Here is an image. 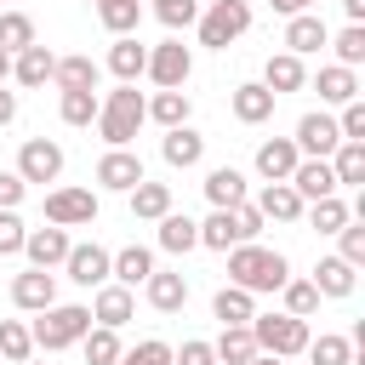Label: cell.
<instances>
[{
	"label": "cell",
	"instance_id": "4fadbf2b",
	"mask_svg": "<svg viewBox=\"0 0 365 365\" xmlns=\"http://www.w3.org/2000/svg\"><path fill=\"white\" fill-rule=\"evenodd\" d=\"M274 103H279V97H274L262 80H245V86H234V91H228V108H234V120H240V125H262V120L274 114Z\"/></svg>",
	"mask_w": 365,
	"mask_h": 365
},
{
	"label": "cell",
	"instance_id": "836d02e7",
	"mask_svg": "<svg viewBox=\"0 0 365 365\" xmlns=\"http://www.w3.org/2000/svg\"><path fill=\"white\" fill-rule=\"evenodd\" d=\"M97 23L120 40V34H131V29L143 23V0H103V6H97Z\"/></svg>",
	"mask_w": 365,
	"mask_h": 365
},
{
	"label": "cell",
	"instance_id": "ffe728a7",
	"mask_svg": "<svg viewBox=\"0 0 365 365\" xmlns=\"http://www.w3.org/2000/svg\"><path fill=\"white\" fill-rule=\"evenodd\" d=\"M297 143L291 137H268V143H257V171L268 177V182H291V171H297Z\"/></svg>",
	"mask_w": 365,
	"mask_h": 365
},
{
	"label": "cell",
	"instance_id": "2e32d148",
	"mask_svg": "<svg viewBox=\"0 0 365 365\" xmlns=\"http://www.w3.org/2000/svg\"><path fill=\"white\" fill-rule=\"evenodd\" d=\"M137 314V297L125 291V285H97V297H91V325H108V331H120L125 319Z\"/></svg>",
	"mask_w": 365,
	"mask_h": 365
},
{
	"label": "cell",
	"instance_id": "7402d4cb",
	"mask_svg": "<svg viewBox=\"0 0 365 365\" xmlns=\"http://www.w3.org/2000/svg\"><path fill=\"white\" fill-rule=\"evenodd\" d=\"M205 200H211V211H234V205H245V171H234V165L205 171Z\"/></svg>",
	"mask_w": 365,
	"mask_h": 365
},
{
	"label": "cell",
	"instance_id": "e575fe53",
	"mask_svg": "<svg viewBox=\"0 0 365 365\" xmlns=\"http://www.w3.org/2000/svg\"><path fill=\"white\" fill-rule=\"evenodd\" d=\"M319 97H325V103H336V108H342V103H354V97H359V80H354V68H342V63H325V68H319Z\"/></svg>",
	"mask_w": 365,
	"mask_h": 365
},
{
	"label": "cell",
	"instance_id": "8d00e7d4",
	"mask_svg": "<svg viewBox=\"0 0 365 365\" xmlns=\"http://www.w3.org/2000/svg\"><path fill=\"white\" fill-rule=\"evenodd\" d=\"M80 348H86V365H120V331H108V325H91L86 336H80Z\"/></svg>",
	"mask_w": 365,
	"mask_h": 365
},
{
	"label": "cell",
	"instance_id": "f907efd6",
	"mask_svg": "<svg viewBox=\"0 0 365 365\" xmlns=\"http://www.w3.org/2000/svg\"><path fill=\"white\" fill-rule=\"evenodd\" d=\"M336 131H342V143H365V103H359V97H354V103H342Z\"/></svg>",
	"mask_w": 365,
	"mask_h": 365
},
{
	"label": "cell",
	"instance_id": "ba28073f",
	"mask_svg": "<svg viewBox=\"0 0 365 365\" xmlns=\"http://www.w3.org/2000/svg\"><path fill=\"white\" fill-rule=\"evenodd\" d=\"M17 177H23V182H57V177H63V148H57L51 137H29V143L17 148Z\"/></svg>",
	"mask_w": 365,
	"mask_h": 365
},
{
	"label": "cell",
	"instance_id": "9f6ffc18",
	"mask_svg": "<svg viewBox=\"0 0 365 365\" xmlns=\"http://www.w3.org/2000/svg\"><path fill=\"white\" fill-rule=\"evenodd\" d=\"M268 6H274V11H279V17H297V11H308V6H314V0H268Z\"/></svg>",
	"mask_w": 365,
	"mask_h": 365
},
{
	"label": "cell",
	"instance_id": "7bdbcfd3",
	"mask_svg": "<svg viewBox=\"0 0 365 365\" xmlns=\"http://www.w3.org/2000/svg\"><path fill=\"white\" fill-rule=\"evenodd\" d=\"M302 354H308L314 365H354V342H348V336H331V331H325L319 342H308Z\"/></svg>",
	"mask_w": 365,
	"mask_h": 365
},
{
	"label": "cell",
	"instance_id": "c3c4849f",
	"mask_svg": "<svg viewBox=\"0 0 365 365\" xmlns=\"http://www.w3.org/2000/svg\"><path fill=\"white\" fill-rule=\"evenodd\" d=\"M120 365H171V342H160V336H148V342H137V348H125V354H120Z\"/></svg>",
	"mask_w": 365,
	"mask_h": 365
},
{
	"label": "cell",
	"instance_id": "52a82bcc",
	"mask_svg": "<svg viewBox=\"0 0 365 365\" xmlns=\"http://www.w3.org/2000/svg\"><path fill=\"white\" fill-rule=\"evenodd\" d=\"M46 222L51 228H86V222H97V194L91 188H51L46 194Z\"/></svg>",
	"mask_w": 365,
	"mask_h": 365
},
{
	"label": "cell",
	"instance_id": "6da1fadb",
	"mask_svg": "<svg viewBox=\"0 0 365 365\" xmlns=\"http://www.w3.org/2000/svg\"><path fill=\"white\" fill-rule=\"evenodd\" d=\"M291 279V262L279 257V251H268V245H234L228 251V285H240V291H279Z\"/></svg>",
	"mask_w": 365,
	"mask_h": 365
},
{
	"label": "cell",
	"instance_id": "6125c7cd",
	"mask_svg": "<svg viewBox=\"0 0 365 365\" xmlns=\"http://www.w3.org/2000/svg\"><path fill=\"white\" fill-rule=\"evenodd\" d=\"M245 6H251V0H245Z\"/></svg>",
	"mask_w": 365,
	"mask_h": 365
},
{
	"label": "cell",
	"instance_id": "8992f818",
	"mask_svg": "<svg viewBox=\"0 0 365 365\" xmlns=\"http://www.w3.org/2000/svg\"><path fill=\"white\" fill-rule=\"evenodd\" d=\"M160 91H182L188 86V74H194V51L182 46V40H160V46H148V68H143Z\"/></svg>",
	"mask_w": 365,
	"mask_h": 365
},
{
	"label": "cell",
	"instance_id": "f35d334b",
	"mask_svg": "<svg viewBox=\"0 0 365 365\" xmlns=\"http://www.w3.org/2000/svg\"><path fill=\"white\" fill-rule=\"evenodd\" d=\"M200 245H205V251H234V245H240L234 211H211V217L200 222Z\"/></svg>",
	"mask_w": 365,
	"mask_h": 365
},
{
	"label": "cell",
	"instance_id": "be15d7a7",
	"mask_svg": "<svg viewBox=\"0 0 365 365\" xmlns=\"http://www.w3.org/2000/svg\"><path fill=\"white\" fill-rule=\"evenodd\" d=\"M97 6H103V0H97Z\"/></svg>",
	"mask_w": 365,
	"mask_h": 365
},
{
	"label": "cell",
	"instance_id": "83f0119b",
	"mask_svg": "<svg viewBox=\"0 0 365 365\" xmlns=\"http://www.w3.org/2000/svg\"><path fill=\"white\" fill-rule=\"evenodd\" d=\"M194 245H200V222L182 217V211H165V217H160V251L182 257V251H194Z\"/></svg>",
	"mask_w": 365,
	"mask_h": 365
},
{
	"label": "cell",
	"instance_id": "94428289",
	"mask_svg": "<svg viewBox=\"0 0 365 365\" xmlns=\"http://www.w3.org/2000/svg\"><path fill=\"white\" fill-rule=\"evenodd\" d=\"M23 365H40V359H23Z\"/></svg>",
	"mask_w": 365,
	"mask_h": 365
},
{
	"label": "cell",
	"instance_id": "816d5d0a",
	"mask_svg": "<svg viewBox=\"0 0 365 365\" xmlns=\"http://www.w3.org/2000/svg\"><path fill=\"white\" fill-rule=\"evenodd\" d=\"M234 228H240V245H257V234H262V211L245 200V205H234Z\"/></svg>",
	"mask_w": 365,
	"mask_h": 365
},
{
	"label": "cell",
	"instance_id": "4dcf8cb0",
	"mask_svg": "<svg viewBox=\"0 0 365 365\" xmlns=\"http://www.w3.org/2000/svg\"><path fill=\"white\" fill-rule=\"evenodd\" d=\"M188 114H194L188 91H154V97H148V120H154V125H165V131L188 125Z\"/></svg>",
	"mask_w": 365,
	"mask_h": 365
},
{
	"label": "cell",
	"instance_id": "11a10c76",
	"mask_svg": "<svg viewBox=\"0 0 365 365\" xmlns=\"http://www.w3.org/2000/svg\"><path fill=\"white\" fill-rule=\"evenodd\" d=\"M11 120H17V91L0 86V125H11Z\"/></svg>",
	"mask_w": 365,
	"mask_h": 365
},
{
	"label": "cell",
	"instance_id": "5bb4252c",
	"mask_svg": "<svg viewBox=\"0 0 365 365\" xmlns=\"http://www.w3.org/2000/svg\"><path fill=\"white\" fill-rule=\"evenodd\" d=\"M291 188H297V200H302V205L331 200V194H336V171H331V160H297Z\"/></svg>",
	"mask_w": 365,
	"mask_h": 365
},
{
	"label": "cell",
	"instance_id": "7a4b0ae2",
	"mask_svg": "<svg viewBox=\"0 0 365 365\" xmlns=\"http://www.w3.org/2000/svg\"><path fill=\"white\" fill-rule=\"evenodd\" d=\"M143 120H148V97H143L137 86H114V91L103 97V108H97V137H103L108 148H125Z\"/></svg>",
	"mask_w": 365,
	"mask_h": 365
},
{
	"label": "cell",
	"instance_id": "f1b7e54d",
	"mask_svg": "<svg viewBox=\"0 0 365 365\" xmlns=\"http://www.w3.org/2000/svg\"><path fill=\"white\" fill-rule=\"evenodd\" d=\"M354 274L359 268H348L342 257H319L314 262V291L319 297H354Z\"/></svg>",
	"mask_w": 365,
	"mask_h": 365
},
{
	"label": "cell",
	"instance_id": "ab89813d",
	"mask_svg": "<svg viewBox=\"0 0 365 365\" xmlns=\"http://www.w3.org/2000/svg\"><path fill=\"white\" fill-rule=\"evenodd\" d=\"M0 359H6V365L34 359V336H29V325H23V319H0Z\"/></svg>",
	"mask_w": 365,
	"mask_h": 365
},
{
	"label": "cell",
	"instance_id": "db71d44e",
	"mask_svg": "<svg viewBox=\"0 0 365 365\" xmlns=\"http://www.w3.org/2000/svg\"><path fill=\"white\" fill-rule=\"evenodd\" d=\"M23 194H29V182H23L17 171H0V211H17Z\"/></svg>",
	"mask_w": 365,
	"mask_h": 365
},
{
	"label": "cell",
	"instance_id": "7dc6e473",
	"mask_svg": "<svg viewBox=\"0 0 365 365\" xmlns=\"http://www.w3.org/2000/svg\"><path fill=\"white\" fill-rule=\"evenodd\" d=\"M154 17L165 29H188V23H200V0H154Z\"/></svg>",
	"mask_w": 365,
	"mask_h": 365
},
{
	"label": "cell",
	"instance_id": "b9f144b4",
	"mask_svg": "<svg viewBox=\"0 0 365 365\" xmlns=\"http://www.w3.org/2000/svg\"><path fill=\"white\" fill-rule=\"evenodd\" d=\"M302 217H308V228H319V234H336V228L348 222V205H342V194H331V200H314V205H302Z\"/></svg>",
	"mask_w": 365,
	"mask_h": 365
},
{
	"label": "cell",
	"instance_id": "bcb514c9",
	"mask_svg": "<svg viewBox=\"0 0 365 365\" xmlns=\"http://www.w3.org/2000/svg\"><path fill=\"white\" fill-rule=\"evenodd\" d=\"M336 240H342V251H336V257H342L348 268H365V222H354V217H348V222L336 228Z\"/></svg>",
	"mask_w": 365,
	"mask_h": 365
},
{
	"label": "cell",
	"instance_id": "d590c367",
	"mask_svg": "<svg viewBox=\"0 0 365 365\" xmlns=\"http://www.w3.org/2000/svg\"><path fill=\"white\" fill-rule=\"evenodd\" d=\"M331 171H336V188H359L365 182V143H336Z\"/></svg>",
	"mask_w": 365,
	"mask_h": 365
},
{
	"label": "cell",
	"instance_id": "6f0895ef",
	"mask_svg": "<svg viewBox=\"0 0 365 365\" xmlns=\"http://www.w3.org/2000/svg\"><path fill=\"white\" fill-rule=\"evenodd\" d=\"M342 11H348V23H365V0H342Z\"/></svg>",
	"mask_w": 365,
	"mask_h": 365
},
{
	"label": "cell",
	"instance_id": "7c38bea8",
	"mask_svg": "<svg viewBox=\"0 0 365 365\" xmlns=\"http://www.w3.org/2000/svg\"><path fill=\"white\" fill-rule=\"evenodd\" d=\"M11 302H17L23 314H46V308L57 302V274H46V268L17 274V279H11Z\"/></svg>",
	"mask_w": 365,
	"mask_h": 365
},
{
	"label": "cell",
	"instance_id": "f6af8a7d",
	"mask_svg": "<svg viewBox=\"0 0 365 365\" xmlns=\"http://www.w3.org/2000/svg\"><path fill=\"white\" fill-rule=\"evenodd\" d=\"M331 46H336V63H342V68H359V63H365V23H348Z\"/></svg>",
	"mask_w": 365,
	"mask_h": 365
},
{
	"label": "cell",
	"instance_id": "8fae6325",
	"mask_svg": "<svg viewBox=\"0 0 365 365\" xmlns=\"http://www.w3.org/2000/svg\"><path fill=\"white\" fill-rule=\"evenodd\" d=\"M68 245H74V240H68V228H51V222H46V228H29L23 257H29V268H46V274H51V268H63Z\"/></svg>",
	"mask_w": 365,
	"mask_h": 365
},
{
	"label": "cell",
	"instance_id": "91938a15",
	"mask_svg": "<svg viewBox=\"0 0 365 365\" xmlns=\"http://www.w3.org/2000/svg\"><path fill=\"white\" fill-rule=\"evenodd\" d=\"M251 365H279V359H274V354H257V359H251Z\"/></svg>",
	"mask_w": 365,
	"mask_h": 365
},
{
	"label": "cell",
	"instance_id": "60d3db41",
	"mask_svg": "<svg viewBox=\"0 0 365 365\" xmlns=\"http://www.w3.org/2000/svg\"><path fill=\"white\" fill-rule=\"evenodd\" d=\"M29 46H34V17H29V11H6V17H0V51L17 57V51H29Z\"/></svg>",
	"mask_w": 365,
	"mask_h": 365
},
{
	"label": "cell",
	"instance_id": "d6986e66",
	"mask_svg": "<svg viewBox=\"0 0 365 365\" xmlns=\"http://www.w3.org/2000/svg\"><path fill=\"white\" fill-rule=\"evenodd\" d=\"M160 154H165V165H171V171H188V165H200V160H205V137H200L194 125H177V131H165V137H160Z\"/></svg>",
	"mask_w": 365,
	"mask_h": 365
},
{
	"label": "cell",
	"instance_id": "4316f807",
	"mask_svg": "<svg viewBox=\"0 0 365 365\" xmlns=\"http://www.w3.org/2000/svg\"><path fill=\"white\" fill-rule=\"evenodd\" d=\"M211 354H217V365H251V359H257L251 325H222V336L211 342Z\"/></svg>",
	"mask_w": 365,
	"mask_h": 365
},
{
	"label": "cell",
	"instance_id": "9a60e30c",
	"mask_svg": "<svg viewBox=\"0 0 365 365\" xmlns=\"http://www.w3.org/2000/svg\"><path fill=\"white\" fill-rule=\"evenodd\" d=\"M108 257L114 251H103V245H68V257H63V268H68V279L74 285H108Z\"/></svg>",
	"mask_w": 365,
	"mask_h": 365
},
{
	"label": "cell",
	"instance_id": "277c9868",
	"mask_svg": "<svg viewBox=\"0 0 365 365\" xmlns=\"http://www.w3.org/2000/svg\"><path fill=\"white\" fill-rule=\"evenodd\" d=\"M251 336H257V354H274V359H291V354H302L314 342L308 319H291V314H257Z\"/></svg>",
	"mask_w": 365,
	"mask_h": 365
},
{
	"label": "cell",
	"instance_id": "9c48e42d",
	"mask_svg": "<svg viewBox=\"0 0 365 365\" xmlns=\"http://www.w3.org/2000/svg\"><path fill=\"white\" fill-rule=\"evenodd\" d=\"M291 143H297V154H302V160H331V154H336V143H342V131H336V120H331V114H302Z\"/></svg>",
	"mask_w": 365,
	"mask_h": 365
},
{
	"label": "cell",
	"instance_id": "f546056e",
	"mask_svg": "<svg viewBox=\"0 0 365 365\" xmlns=\"http://www.w3.org/2000/svg\"><path fill=\"white\" fill-rule=\"evenodd\" d=\"M51 86H57V91H97V63H91V57H57Z\"/></svg>",
	"mask_w": 365,
	"mask_h": 365
},
{
	"label": "cell",
	"instance_id": "d6a6232c",
	"mask_svg": "<svg viewBox=\"0 0 365 365\" xmlns=\"http://www.w3.org/2000/svg\"><path fill=\"white\" fill-rule=\"evenodd\" d=\"M165 211H171V188H165V182H148V177H143V182L131 188V217H143V222H160Z\"/></svg>",
	"mask_w": 365,
	"mask_h": 365
},
{
	"label": "cell",
	"instance_id": "74e56055",
	"mask_svg": "<svg viewBox=\"0 0 365 365\" xmlns=\"http://www.w3.org/2000/svg\"><path fill=\"white\" fill-rule=\"evenodd\" d=\"M97 108H103V97H97V91H63V97H57L63 125H97Z\"/></svg>",
	"mask_w": 365,
	"mask_h": 365
},
{
	"label": "cell",
	"instance_id": "1f68e13d",
	"mask_svg": "<svg viewBox=\"0 0 365 365\" xmlns=\"http://www.w3.org/2000/svg\"><path fill=\"white\" fill-rule=\"evenodd\" d=\"M211 314H217L222 325H251V319H257V302H251V291H240V285H222V291L211 297Z\"/></svg>",
	"mask_w": 365,
	"mask_h": 365
},
{
	"label": "cell",
	"instance_id": "d4e9b609",
	"mask_svg": "<svg viewBox=\"0 0 365 365\" xmlns=\"http://www.w3.org/2000/svg\"><path fill=\"white\" fill-rule=\"evenodd\" d=\"M257 211H262V222H302V200L291 182H268L257 194Z\"/></svg>",
	"mask_w": 365,
	"mask_h": 365
},
{
	"label": "cell",
	"instance_id": "681fc988",
	"mask_svg": "<svg viewBox=\"0 0 365 365\" xmlns=\"http://www.w3.org/2000/svg\"><path fill=\"white\" fill-rule=\"evenodd\" d=\"M23 240H29L23 217H17V211H0V257H17V251H23Z\"/></svg>",
	"mask_w": 365,
	"mask_h": 365
},
{
	"label": "cell",
	"instance_id": "3957f363",
	"mask_svg": "<svg viewBox=\"0 0 365 365\" xmlns=\"http://www.w3.org/2000/svg\"><path fill=\"white\" fill-rule=\"evenodd\" d=\"M86 331H91V308H80V302H51V308H46V314L29 325L34 348H46V354H57V348H74Z\"/></svg>",
	"mask_w": 365,
	"mask_h": 365
},
{
	"label": "cell",
	"instance_id": "484cf974",
	"mask_svg": "<svg viewBox=\"0 0 365 365\" xmlns=\"http://www.w3.org/2000/svg\"><path fill=\"white\" fill-rule=\"evenodd\" d=\"M51 68H57V51H46L40 40H34L29 51H17V57H11V74H17V86H29V91H34V86H46V80H51Z\"/></svg>",
	"mask_w": 365,
	"mask_h": 365
},
{
	"label": "cell",
	"instance_id": "5b68a950",
	"mask_svg": "<svg viewBox=\"0 0 365 365\" xmlns=\"http://www.w3.org/2000/svg\"><path fill=\"white\" fill-rule=\"evenodd\" d=\"M245 29H251V6L245 0H211L200 11V46H211V51H228Z\"/></svg>",
	"mask_w": 365,
	"mask_h": 365
},
{
	"label": "cell",
	"instance_id": "f5cc1de1",
	"mask_svg": "<svg viewBox=\"0 0 365 365\" xmlns=\"http://www.w3.org/2000/svg\"><path fill=\"white\" fill-rule=\"evenodd\" d=\"M171 365H217V354H211V342H182V348H171Z\"/></svg>",
	"mask_w": 365,
	"mask_h": 365
},
{
	"label": "cell",
	"instance_id": "e0dca14e",
	"mask_svg": "<svg viewBox=\"0 0 365 365\" xmlns=\"http://www.w3.org/2000/svg\"><path fill=\"white\" fill-rule=\"evenodd\" d=\"M319 46H331V29L319 23V11L285 17V51H291V57H308V51H319Z\"/></svg>",
	"mask_w": 365,
	"mask_h": 365
},
{
	"label": "cell",
	"instance_id": "ee69618b",
	"mask_svg": "<svg viewBox=\"0 0 365 365\" xmlns=\"http://www.w3.org/2000/svg\"><path fill=\"white\" fill-rule=\"evenodd\" d=\"M279 291H285V314H291V319H308V314L319 308V291H314V279H285Z\"/></svg>",
	"mask_w": 365,
	"mask_h": 365
},
{
	"label": "cell",
	"instance_id": "ac0fdd59",
	"mask_svg": "<svg viewBox=\"0 0 365 365\" xmlns=\"http://www.w3.org/2000/svg\"><path fill=\"white\" fill-rule=\"evenodd\" d=\"M143 68H148V46H143L137 34H120V40L108 46V74H114L120 86H137Z\"/></svg>",
	"mask_w": 365,
	"mask_h": 365
},
{
	"label": "cell",
	"instance_id": "680465c9",
	"mask_svg": "<svg viewBox=\"0 0 365 365\" xmlns=\"http://www.w3.org/2000/svg\"><path fill=\"white\" fill-rule=\"evenodd\" d=\"M6 74H11V51H0V86H6Z\"/></svg>",
	"mask_w": 365,
	"mask_h": 365
},
{
	"label": "cell",
	"instance_id": "cb8c5ba5",
	"mask_svg": "<svg viewBox=\"0 0 365 365\" xmlns=\"http://www.w3.org/2000/svg\"><path fill=\"white\" fill-rule=\"evenodd\" d=\"M262 86H268L274 97H285V91H302V86H308V68H302V57H291V51L268 57V63H262Z\"/></svg>",
	"mask_w": 365,
	"mask_h": 365
},
{
	"label": "cell",
	"instance_id": "44dd1931",
	"mask_svg": "<svg viewBox=\"0 0 365 365\" xmlns=\"http://www.w3.org/2000/svg\"><path fill=\"white\" fill-rule=\"evenodd\" d=\"M148 274H154V251H148V245H125V251L108 257V279L125 285V291H137Z\"/></svg>",
	"mask_w": 365,
	"mask_h": 365
},
{
	"label": "cell",
	"instance_id": "30bf717a",
	"mask_svg": "<svg viewBox=\"0 0 365 365\" xmlns=\"http://www.w3.org/2000/svg\"><path fill=\"white\" fill-rule=\"evenodd\" d=\"M143 177H148V171H143V160H137L131 148H108V154L97 160V188H108V194H131Z\"/></svg>",
	"mask_w": 365,
	"mask_h": 365
},
{
	"label": "cell",
	"instance_id": "603a6c76",
	"mask_svg": "<svg viewBox=\"0 0 365 365\" xmlns=\"http://www.w3.org/2000/svg\"><path fill=\"white\" fill-rule=\"evenodd\" d=\"M143 297H148V308H154V314H177V308L188 302V279H182V274H160V268H154V274L143 279Z\"/></svg>",
	"mask_w": 365,
	"mask_h": 365
}]
</instances>
